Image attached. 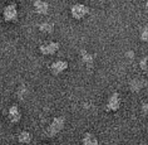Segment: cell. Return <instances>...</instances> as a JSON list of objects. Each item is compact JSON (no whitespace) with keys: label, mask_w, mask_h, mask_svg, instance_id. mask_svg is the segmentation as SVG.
I'll use <instances>...</instances> for the list:
<instances>
[{"label":"cell","mask_w":148,"mask_h":145,"mask_svg":"<svg viewBox=\"0 0 148 145\" xmlns=\"http://www.w3.org/2000/svg\"><path fill=\"white\" fill-rule=\"evenodd\" d=\"M58 49H59V43H57V42L44 43V44H42V46H40V48H39L40 53L44 54V56H51V54H54Z\"/></svg>","instance_id":"cell-4"},{"label":"cell","mask_w":148,"mask_h":145,"mask_svg":"<svg viewBox=\"0 0 148 145\" xmlns=\"http://www.w3.org/2000/svg\"><path fill=\"white\" fill-rule=\"evenodd\" d=\"M139 67H140V69H142V71L147 72V71H148V58H143L142 61L139 62Z\"/></svg>","instance_id":"cell-15"},{"label":"cell","mask_w":148,"mask_h":145,"mask_svg":"<svg viewBox=\"0 0 148 145\" xmlns=\"http://www.w3.org/2000/svg\"><path fill=\"white\" fill-rule=\"evenodd\" d=\"M139 38H140V40H143V42H148V28L142 29V32H140V34H139Z\"/></svg>","instance_id":"cell-14"},{"label":"cell","mask_w":148,"mask_h":145,"mask_svg":"<svg viewBox=\"0 0 148 145\" xmlns=\"http://www.w3.org/2000/svg\"><path fill=\"white\" fill-rule=\"evenodd\" d=\"M18 140L21 144H29L32 141V134L27 131V130H23L19 135H18Z\"/></svg>","instance_id":"cell-12"},{"label":"cell","mask_w":148,"mask_h":145,"mask_svg":"<svg viewBox=\"0 0 148 145\" xmlns=\"http://www.w3.org/2000/svg\"><path fill=\"white\" fill-rule=\"evenodd\" d=\"M43 145H47V144H43Z\"/></svg>","instance_id":"cell-20"},{"label":"cell","mask_w":148,"mask_h":145,"mask_svg":"<svg viewBox=\"0 0 148 145\" xmlns=\"http://www.w3.org/2000/svg\"><path fill=\"white\" fill-rule=\"evenodd\" d=\"M140 145H146V144H140Z\"/></svg>","instance_id":"cell-19"},{"label":"cell","mask_w":148,"mask_h":145,"mask_svg":"<svg viewBox=\"0 0 148 145\" xmlns=\"http://www.w3.org/2000/svg\"><path fill=\"white\" fill-rule=\"evenodd\" d=\"M8 117H9L10 121L14 122V124L20 121V119H21V112H20L19 107H18L16 105L10 106V109L8 110Z\"/></svg>","instance_id":"cell-7"},{"label":"cell","mask_w":148,"mask_h":145,"mask_svg":"<svg viewBox=\"0 0 148 145\" xmlns=\"http://www.w3.org/2000/svg\"><path fill=\"white\" fill-rule=\"evenodd\" d=\"M88 13H89V9H88L86 5H83V4H74L72 6V9H70V14H72V17L74 18V19H78V20L83 19Z\"/></svg>","instance_id":"cell-3"},{"label":"cell","mask_w":148,"mask_h":145,"mask_svg":"<svg viewBox=\"0 0 148 145\" xmlns=\"http://www.w3.org/2000/svg\"><path fill=\"white\" fill-rule=\"evenodd\" d=\"M80 56H82V61H83V63L88 67V68H90V67L93 66V63H94L93 56H92L90 53H88L86 49H82V51H80Z\"/></svg>","instance_id":"cell-10"},{"label":"cell","mask_w":148,"mask_h":145,"mask_svg":"<svg viewBox=\"0 0 148 145\" xmlns=\"http://www.w3.org/2000/svg\"><path fill=\"white\" fill-rule=\"evenodd\" d=\"M3 18L5 22L9 23H14L18 20V8L15 4H9L6 5L4 10H3Z\"/></svg>","instance_id":"cell-2"},{"label":"cell","mask_w":148,"mask_h":145,"mask_svg":"<svg viewBox=\"0 0 148 145\" xmlns=\"http://www.w3.org/2000/svg\"><path fill=\"white\" fill-rule=\"evenodd\" d=\"M146 8H147V10H148V0H146Z\"/></svg>","instance_id":"cell-18"},{"label":"cell","mask_w":148,"mask_h":145,"mask_svg":"<svg viewBox=\"0 0 148 145\" xmlns=\"http://www.w3.org/2000/svg\"><path fill=\"white\" fill-rule=\"evenodd\" d=\"M147 81L144 78H140V77H137V78H133L131 82H129V88L133 91V92H138L140 91L143 87L147 86Z\"/></svg>","instance_id":"cell-6"},{"label":"cell","mask_w":148,"mask_h":145,"mask_svg":"<svg viewBox=\"0 0 148 145\" xmlns=\"http://www.w3.org/2000/svg\"><path fill=\"white\" fill-rule=\"evenodd\" d=\"M64 124H65L64 117H62V116L54 117L53 121L50 122V125L48 126V129H47V135L49 137L55 136L59 131H62V130H63V128H64Z\"/></svg>","instance_id":"cell-1"},{"label":"cell","mask_w":148,"mask_h":145,"mask_svg":"<svg viewBox=\"0 0 148 145\" xmlns=\"http://www.w3.org/2000/svg\"><path fill=\"white\" fill-rule=\"evenodd\" d=\"M127 57H133V52H128V53H127Z\"/></svg>","instance_id":"cell-17"},{"label":"cell","mask_w":148,"mask_h":145,"mask_svg":"<svg viewBox=\"0 0 148 145\" xmlns=\"http://www.w3.org/2000/svg\"><path fill=\"white\" fill-rule=\"evenodd\" d=\"M39 31L42 33H45V34H50V33H53V31H54V25H53V23L45 22V23H42L39 25Z\"/></svg>","instance_id":"cell-13"},{"label":"cell","mask_w":148,"mask_h":145,"mask_svg":"<svg viewBox=\"0 0 148 145\" xmlns=\"http://www.w3.org/2000/svg\"><path fill=\"white\" fill-rule=\"evenodd\" d=\"M121 106V97L118 94H113L108 99V102H107V110L109 111H117Z\"/></svg>","instance_id":"cell-5"},{"label":"cell","mask_w":148,"mask_h":145,"mask_svg":"<svg viewBox=\"0 0 148 145\" xmlns=\"http://www.w3.org/2000/svg\"><path fill=\"white\" fill-rule=\"evenodd\" d=\"M142 111H143V114L148 115V102H144L142 105Z\"/></svg>","instance_id":"cell-16"},{"label":"cell","mask_w":148,"mask_h":145,"mask_svg":"<svg viewBox=\"0 0 148 145\" xmlns=\"http://www.w3.org/2000/svg\"><path fill=\"white\" fill-rule=\"evenodd\" d=\"M82 141H83V145H98V139L90 133H87L83 136Z\"/></svg>","instance_id":"cell-11"},{"label":"cell","mask_w":148,"mask_h":145,"mask_svg":"<svg viewBox=\"0 0 148 145\" xmlns=\"http://www.w3.org/2000/svg\"><path fill=\"white\" fill-rule=\"evenodd\" d=\"M34 9L40 15H45V14H48V12H49V5H48V3H45L44 0H35Z\"/></svg>","instance_id":"cell-8"},{"label":"cell","mask_w":148,"mask_h":145,"mask_svg":"<svg viewBox=\"0 0 148 145\" xmlns=\"http://www.w3.org/2000/svg\"><path fill=\"white\" fill-rule=\"evenodd\" d=\"M66 68H68V62H65V61H55L50 66V69L54 75H59V73L64 72Z\"/></svg>","instance_id":"cell-9"}]
</instances>
